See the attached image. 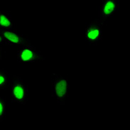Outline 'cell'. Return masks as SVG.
Returning <instances> with one entry per match:
<instances>
[{
  "instance_id": "cell-2",
  "label": "cell",
  "mask_w": 130,
  "mask_h": 130,
  "mask_svg": "<svg viewBox=\"0 0 130 130\" xmlns=\"http://www.w3.org/2000/svg\"><path fill=\"white\" fill-rule=\"evenodd\" d=\"M11 99L15 102L24 105L28 100V86L20 75H15L11 85Z\"/></svg>"
},
{
  "instance_id": "cell-10",
  "label": "cell",
  "mask_w": 130,
  "mask_h": 130,
  "mask_svg": "<svg viewBox=\"0 0 130 130\" xmlns=\"http://www.w3.org/2000/svg\"><path fill=\"white\" fill-rule=\"evenodd\" d=\"M0 44L1 45H6V42H5L2 35L1 34V33H0Z\"/></svg>"
},
{
  "instance_id": "cell-3",
  "label": "cell",
  "mask_w": 130,
  "mask_h": 130,
  "mask_svg": "<svg viewBox=\"0 0 130 130\" xmlns=\"http://www.w3.org/2000/svg\"><path fill=\"white\" fill-rule=\"evenodd\" d=\"M45 60V57L39 51L31 44L21 46L18 50V60L20 63L41 62Z\"/></svg>"
},
{
  "instance_id": "cell-8",
  "label": "cell",
  "mask_w": 130,
  "mask_h": 130,
  "mask_svg": "<svg viewBox=\"0 0 130 130\" xmlns=\"http://www.w3.org/2000/svg\"><path fill=\"white\" fill-rule=\"evenodd\" d=\"M9 86V73L7 70L0 68V90H4Z\"/></svg>"
},
{
  "instance_id": "cell-1",
  "label": "cell",
  "mask_w": 130,
  "mask_h": 130,
  "mask_svg": "<svg viewBox=\"0 0 130 130\" xmlns=\"http://www.w3.org/2000/svg\"><path fill=\"white\" fill-rule=\"evenodd\" d=\"M52 95L60 105H65L68 96L69 84L68 77L56 75L52 81Z\"/></svg>"
},
{
  "instance_id": "cell-9",
  "label": "cell",
  "mask_w": 130,
  "mask_h": 130,
  "mask_svg": "<svg viewBox=\"0 0 130 130\" xmlns=\"http://www.w3.org/2000/svg\"><path fill=\"white\" fill-rule=\"evenodd\" d=\"M5 112H6V105L4 102V98L0 95V122H3L5 118Z\"/></svg>"
},
{
  "instance_id": "cell-7",
  "label": "cell",
  "mask_w": 130,
  "mask_h": 130,
  "mask_svg": "<svg viewBox=\"0 0 130 130\" xmlns=\"http://www.w3.org/2000/svg\"><path fill=\"white\" fill-rule=\"evenodd\" d=\"M14 28V24L11 21V18L9 14L0 11V31L6 29H12Z\"/></svg>"
},
{
  "instance_id": "cell-5",
  "label": "cell",
  "mask_w": 130,
  "mask_h": 130,
  "mask_svg": "<svg viewBox=\"0 0 130 130\" xmlns=\"http://www.w3.org/2000/svg\"><path fill=\"white\" fill-rule=\"evenodd\" d=\"M1 34L3 36L4 39L6 42V45L21 46H26L30 44L28 39L19 34L16 30L13 29H6L1 30Z\"/></svg>"
},
{
  "instance_id": "cell-11",
  "label": "cell",
  "mask_w": 130,
  "mask_h": 130,
  "mask_svg": "<svg viewBox=\"0 0 130 130\" xmlns=\"http://www.w3.org/2000/svg\"><path fill=\"white\" fill-rule=\"evenodd\" d=\"M2 48H0V61H1L2 58Z\"/></svg>"
},
{
  "instance_id": "cell-6",
  "label": "cell",
  "mask_w": 130,
  "mask_h": 130,
  "mask_svg": "<svg viewBox=\"0 0 130 130\" xmlns=\"http://www.w3.org/2000/svg\"><path fill=\"white\" fill-rule=\"evenodd\" d=\"M119 9V2L115 0H103L100 7L98 20L104 24V21L112 16Z\"/></svg>"
},
{
  "instance_id": "cell-4",
  "label": "cell",
  "mask_w": 130,
  "mask_h": 130,
  "mask_svg": "<svg viewBox=\"0 0 130 130\" xmlns=\"http://www.w3.org/2000/svg\"><path fill=\"white\" fill-rule=\"evenodd\" d=\"M103 23L98 19L91 21L85 29V39L88 43L98 46L100 44L102 39Z\"/></svg>"
}]
</instances>
